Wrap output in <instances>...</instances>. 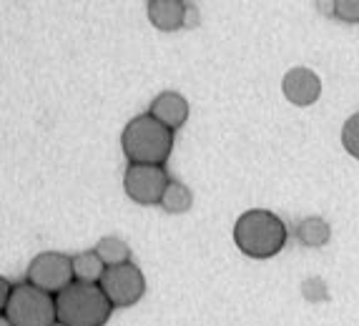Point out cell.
<instances>
[{"label": "cell", "instance_id": "1", "mask_svg": "<svg viewBox=\"0 0 359 326\" xmlns=\"http://www.w3.org/2000/svg\"><path fill=\"white\" fill-rule=\"evenodd\" d=\"M287 226L276 214L266 208H252L236 219L233 224V241L241 254L252 259H271L287 243Z\"/></svg>", "mask_w": 359, "mask_h": 326}, {"label": "cell", "instance_id": "2", "mask_svg": "<svg viewBox=\"0 0 359 326\" xmlns=\"http://www.w3.org/2000/svg\"><path fill=\"white\" fill-rule=\"evenodd\" d=\"M121 146L126 154L128 163H141V166H163L174 149V130H168L163 123L144 113L136 116L131 123L123 128Z\"/></svg>", "mask_w": 359, "mask_h": 326}, {"label": "cell", "instance_id": "3", "mask_svg": "<svg viewBox=\"0 0 359 326\" xmlns=\"http://www.w3.org/2000/svg\"><path fill=\"white\" fill-rule=\"evenodd\" d=\"M55 311L60 326H106L114 304L98 284L73 281L55 297Z\"/></svg>", "mask_w": 359, "mask_h": 326}, {"label": "cell", "instance_id": "4", "mask_svg": "<svg viewBox=\"0 0 359 326\" xmlns=\"http://www.w3.org/2000/svg\"><path fill=\"white\" fill-rule=\"evenodd\" d=\"M3 316L13 326H55L58 311H55V297L36 289L33 284H15L11 299L3 306Z\"/></svg>", "mask_w": 359, "mask_h": 326}, {"label": "cell", "instance_id": "5", "mask_svg": "<svg viewBox=\"0 0 359 326\" xmlns=\"http://www.w3.org/2000/svg\"><path fill=\"white\" fill-rule=\"evenodd\" d=\"M76 281L73 271V256L58 254V251H43L28 266V284L46 291L50 297H58L60 291Z\"/></svg>", "mask_w": 359, "mask_h": 326}, {"label": "cell", "instance_id": "6", "mask_svg": "<svg viewBox=\"0 0 359 326\" xmlns=\"http://www.w3.org/2000/svg\"><path fill=\"white\" fill-rule=\"evenodd\" d=\"M98 286L103 289L108 301L114 304V308H126L141 301L146 291V279L141 269L128 261V264H121V266H108Z\"/></svg>", "mask_w": 359, "mask_h": 326}, {"label": "cell", "instance_id": "7", "mask_svg": "<svg viewBox=\"0 0 359 326\" xmlns=\"http://www.w3.org/2000/svg\"><path fill=\"white\" fill-rule=\"evenodd\" d=\"M171 178L163 166H141V163H128L126 176H123V189L128 198L141 206H154L161 203Z\"/></svg>", "mask_w": 359, "mask_h": 326}, {"label": "cell", "instance_id": "8", "mask_svg": "<svg viewBox=\"0 0 359 326\" xmlns=\"http://www.w3.org/2000/svg\"><path fill=\"white\" fill-rule=\"evenodd\" d=\"M282 90L287 95V101L294 106H311L322 95V83L311 68H292L284 76Z\"/></svg>", "mask_w": 359, "mask_h": 326}, {"label": "cell", "instance_id": "9", "mask_svg": "<svg viewBox=\"0 0 359 326\" xmlns=\"http://www.w3.org/2000/svg\"><path fill=\"white\" fill-rule=\"evenodd\" d=\"M149 116H154L158 123H163L168 130H179L181 125L189 118V101L184 95L176 93V90H166V93H158L151 101Z\"/></svg>", "mask_w": 359, "mask_h": 326}, {"label": "cell", "instance_id": "10", "mask_svg": "<svg viewBox=\"0 0 359 326\" xmlns=\"http://www.w3.org/2000/svg\"><path fill=\"white\" fill-rule=\"evenodd\" d=\"M149 20L158 30H179L186 28V11H189V3H181V0H151L149 6Z\"/></svg>", "mask_w": 359, "mask_h": 326}, {"label": "cell", "instance_id": "11", "mask_svg": "<svg viewBox=\"0 0 359 326\" xmlns=\"http://www.w3.org/2000/svg\"><path fill=\"white\" fill-rule=\"evenodd\" d=\"M294 236H297V241H299L302 246L319 249V246H324V243L330 241L332 229H330V224H327L324 219H319V216H309V219H304V221L297 224Z\"/></svg>", "mask_w": 359, "mask_h": 326}, {"label": "cell", "instance_id": "12", "mask_svg": "<svg viewBox=\"0 0 359 326\" xmlns=\"http://www.w3.org/2000/svg\"><path fill=\"white\" fill-rule=\"evenodd\" d=\"M106 264L96 251H83V254L73 256V271H76V281L83 284H101L103 273H106Z\"/></svg>", "mask_w": 359, "mask_h": 326}, {"label": "cell", "instance_id": "13", "mask_svg": "<svg viewBox=\"0 0 359 326\" xmlns=\"http://www.w3.org/2000/svg\"><path fill=\"white\" fill-rule=\"evenodd\" d=\"M93 251L101 256V261L106 266H121V264H128V261H131V249L126 246V241H121V238H116V236L101 238Z\"/></svg>", "mask_w": 359, "mask_h": 326}, {"label": "cell", "instance_id": "14", "mask_svg": "<svg viewBox=\"0 0 359 326\" xmlns=\"http://www.w3.org/2000/svg\"><path fill=\"white\" fill-rule=\"evenodd\" d=\"M191 203H194L191 191L186 189L184 184H179V181H171L161 198V206L166 214H186L191 208Z\"/></svg>", "mask_w": 359, "mask_h": 326}, {"label": "cell", "instance_id": "15", "mask_svg": "<svg viewBox=\"0 0 359 326\" xmlns=\"http://www.w3.org/2000/svg\"><path fill=\"white\" fill-rule=\"evenodd\" d=\"M319 8L332 11V15L344 23H359V0H334V3H319Z\"/></svg>", "mask_w": 359, "mask_h": 326}, {"label": "cell", "instance_id": "16", "mask_svg": "<svg viewBox=\"0 0 359 326\" xmlns=\"http://www.w3.org/2000/svg\"><path fill=\"white\" fill-rule=\"evenodd\" d=\"M341 143L347 154H352L354 158H359V113H352L347 121H344V128H341Z\"/></svg>", "mask_w": 359, "mask_h": 326}, {"label": "cell", "instance_id": "17", "mask_svg": "<svg viewBox=\"0 0 359 326\" xmlns=\"http://www.w3.org/2000/svg\"><path fill=\"white\" fill-rule=\"evenodd\" d=\"M198 23V8L189 3V11H186V28H191V25Z\"/></svg>", "mask_w": 359, "mask_h": 326}, {"label": "cell", "instance_id": "18", "mask_svg": "<svg viewBox=\"0 0 359 326\" xmlns=\"http://www.w3.org/2000/svg\"><path fill=\"white\" fill-rule=\"evenodd\" d=\"M0 326H13V324H11V321L6 319V316H0Z\"/></svg>", "mask_w": 359, "mask_h": 326}]
</instances>
